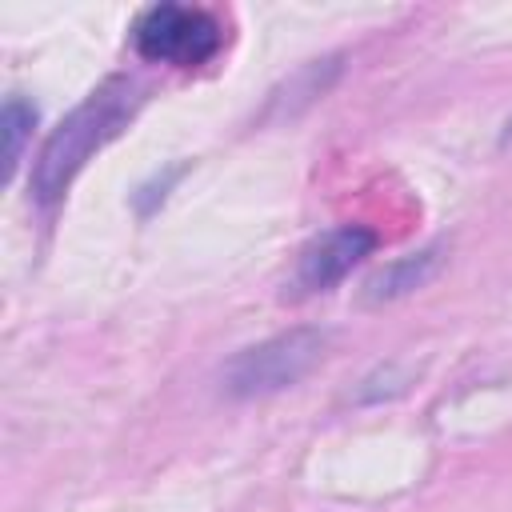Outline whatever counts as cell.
<instances>
[{"label":"cell","instance_id":"6da1fadb","mask_svg":"<svg viewBox=\"0 0 512 512\" xmlns=\"http://www.w3.org/2000/svg\"><path fill=\"white\" fill-rule=\"evenodd\" d=\"M140 100H144V92L128 76H112L100 88H92L48 132L44 148L36 152V164H32V176H28L32 200L40 208H52L68 192V184L80 176V168L92 160V152H100L132 120V112L140 108Z\"/></svg>","mask_w":512,"mask_h":512},{"label":"cell","instance_id":"5b68a950","mask_svg":"<svg viewBox=\"0 0 512 512\" xmlns=\"http://www.w3.org/2000/svg\"><path fill=\"white\" fill-rule=\"evenodd\" d=\"M440 268H444V248H440V244L416 248V252H408V256H400V260L376 268V272L364 280V288H360V304H368V308L396 304V300L420 292Z\"/></svg>","mask_w":512,"mask_h":512},{"label":"cell","instance_id":"277c9868","mask_svg":"<svg viewBox=\"0 0 512 512\" xmlns=\"http://www.w3.org/2000/svg\"><path fill=\"white\" fill-rule=\"evenodd\" d=\"M372 248H376V232L364 228V224H340V228L316 236L300 252V260H296V288H304V292H328L364 256H372Z\"/></svg>","mask_w":512,"mask_h":512},{"label":"cell","instance_id":"3957f363","mask_svg":"<svg viewBox=\"0 0 512 512\" xmlns=\"http://www.w3.org/2000/svg\"><path fill=\"white\" fill-rule=\"evenodd\" d=\"M132 48L152 64L200 68L224 48V24L208 8L152 4L132 24Z\"/></svg>","mask_w":512,"mask_h":512},{"label":"cell","instance_id":"7a4b0ae2","mask_svg":"<svg viewBox=\"0 0 512 512\" xmlns=\"http://www.w3.org/2000/svg\"><path fill=\"white\" fill-rule=\"evenodd\" d=\"M328 356V332L324 328H288L260 344L240 348L220 368V392L232 400H260L276 396L292 384H300L320 360Z\"/></svg>","mask_w":512,"mask_h":512},{"label":"cell","instance_id":"8992f818","mask_svg":"<svg viewBox=\"0 0 512 512\" xmlns=\"http://www.w3.org/2000/svg\"><path fill=\"white\" fill-rule=\"evenodd\" d=\"M32 124H36V108L24 100V96H8L4 100V112H0V132H4V172L12 176L20 156H24V144L32 136Z\"/></svg>","mask_w":512,"mask_h":512}]
</instances>
